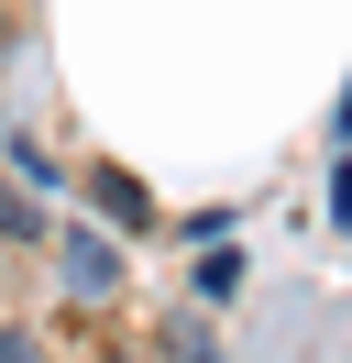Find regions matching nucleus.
I'll list each match as a JSON object with an SVG mask.
<instances>
[{
    "mask_svg": "<svg viewBox=\"0 0 352 363\" xmlns=\"http://www.w3.org/2000/svg\"><path fill=\"white\" fill-rule=\"evenodd\" d=\"M55 286L88 297V308L121 297V242H110V231H55Z\"/></svg>",
    "mask_w": 352,
    "mask_h": 363,
    "instance_id": "f257e3e1",
    "label": "nucleus"
},
{
    "mask_svg": "<svg viewBox=\"0 0 352 363\" xmlns=\"http://www.w3.org/2000/svg\"><path fill=\"white\" fill-rule=\"evenodd\" d=\"M88 199H99V209H110V220H143V187H132V177H121V165H99V177H88Z\"/></svg>",
    "mask_w": 352,
    "mask_h": 363,
    "instance_id": "f03ea898",
    "label": "nucleus"
},
{
    "mask_svg": "<svg viewBox=\"0 0 352 363\" xmlns=\"http://www.w3.org/2000/svg\"><path fill=\"white\" fill-rule=\"evenodd\" d=\"M0 242H44V209L22 199V187H0Z\"/></svg>",
    "mask_w": 352,
    "mask_h": 363,
    "instance_id": "7ed1b4c3",
    "label": "nucleus"
},
{
    "mask_svg": "<svg viewBox=\"0 0 352 363\" xmlns=\"http://www.w3.org/2000/svg\"><path fill=\"white\" fill-rule=\"evenodd\" d=\"M165 352L176 363H220V341H209V319H165Z\"/></svg>",
    "mask_w": 352,
    "mask_h": 363,
    "instance_id": "20e7f679",
    "label": "nucleus"
},
{
    "mask_svg": "<svg viewBox=\"0 0 352 363\" xmlns=\"http://www.w3.org/2000/svg\"><path fill=\"white\" fill-rule=\"evenodd\" d=\"M0 363H44V341L33 330H0Z\"/></svg>",
    "mask_w": 352,
    "mask_h": 363,
    "instance_id": "39448f33",
    "label": "nucleus"
}]
</instances>
